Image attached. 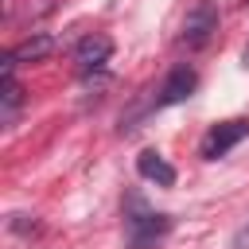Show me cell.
<instances>
[{"label": "cell", "mask_w": 249, "mask_h": 249, "mask_svg": "<svg viewBox=\"0 0 249 249\" xmlns=\"http://www.w3.org/2000/svg\"><path fill=\"white\" fill-rule=\"evenodd\" d=\"M124 226H128V245L132 249H160L167 230H171V218L156 214L140 195H124Z\"/></svg>", "instance_id": "6da1fadb"}, {"label": "cell", "mask_w": 249, "mask_h": 249, "mask_svg": "<svg viewBox=\"0 0 249 249\" xmlns=\"http://www.w3.org/2000/svg\"><path fill=\"white\" fill-rule=\"evenodd\" d=\"M214 31H218V4H214V0H195V4L187 8V16H183L179 43H183L187 51H198V47H206V43L214 39Z\"/></svg>", "instance_id": "7a4b0ae2"}, {"label": "cell", "mask_w": 249, "mask_h": 249, "mask_svg": "<svg viewBox=\"0 0 249 249\" xmlns=\"http://www.w3.org/2000/svg\"><path fill=\"white\" fill-rule=\"evenodd\" d=\"M245 136H249V121H245V117H233V121H218V124H214V128L202 136L198 152H202V160H218V156H226L230 148H237Z\"/></svg>", "instance_id": "3957f363"}, {"label": "cell", "mask_w": 249, "mask_h": 249, "mask_svg": "<svg viewBox=\"0 0 249 249\" xmlns=\"http://www.w3.org/2000/svg\"><path fill=\"white\" fill-rule=\"evenodd\" d=\"M195 86H198V74H195V66L183 62V66H175V70L163 78L156 105H179V101H187V97L195 93Z\"/></svg>", "instance_id": "277c9868"}, {"label": "cell", "mask_w": 249, "mask_h": 249, "mask_svg": "<svg viewBox=\"0 0 249 249\" xmlns=\"http://www.w3.org/2000/svg\"><path fill=\"white\" fill-rule=\"evenodd\" d=\"M109 54H113L109 35H86V39L78 43V51H74V62H78L82 70H101V66L109 62Z\"/></svg>", "instance_id": "5b68a950"}, {"label": "cell", "mask_w": 249, "mask_h": 249, "mask_svg": "<svg viewBox=\"0 0 249 249\" xmlns=\"http://www.w3.org/2000/svg\"><path fill=\"white\" fill-rule=\"evenodd\" d=\"M136 171H140L148 183H156V187H171V183H175V167H171L160 152H152V148L136 156Z\"/></svg>", "instance_id": "8992f818"}, {"label": "cell", "mask_w": 249, "mask_h": 249, "mask_svg": "<svg viewBox=\"0 0 249 249\" xmlns=\"http://www.w3.org/2000/svg\"><path fill=\"white\" fill-rule=\"evenodd\" d=\"M51 51H54V39H51V35H31V39H23L16 51H8L4 62H12V66H16V62H39V58H47Z\"/></svg>", "instance_id": "52a82bcc"}, {"label": "cell", "mask_w": 249, "mask_h": 249, "mask_svg": "<svg viewBox=\"0 0 249 249\" xmlns=\"http://www.w3.org/2000/svg\"><path fill=\"white\" fill-rule=\"evenodd\" d=\"M4 109H0V121L4 124H12L16 121V113H19V105H23V89H19V82H16V66L12 62H4Z\"/></svg>", "instance_id": "ba28073f"}, {"label": "cell", "mask_w": 249, "mask_h": 249, "mask_svg": "<svg viewBox=\"0 0 249 249\" xmlns=\"http://www.w3.org/2000/svg\"><path fill=\"white\" fill-rule=\"evenodd\" d=\"M230 249H249V222H245V226L230 237Z\"/></svg>", "instance_id": "9c48e42d"}, {"label": "cell", "mask_w": 249, "mask_h": 249, "mask_svg": "<svg viewBox=\"0 0 249 249\" xmlns=\"http://www.w3.org/2000/svg\"><path fill=\"white\" fill-rule=\"evenodd\" d=\"M241 4H245V0H241Z\"/></svg>", "instance_id": "30bf717a"}]
</instances>
